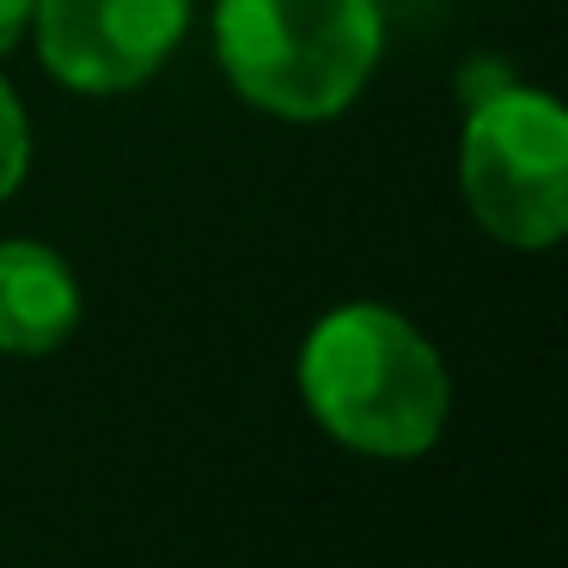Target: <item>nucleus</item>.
<instances>
[{
  "label": "nucleus",
  "instance_id": "1",
  "mask_svg": "<svg viewBox=\"0 0 568 568\" xmlns=\"http://www.w3.org/2000/svg\"><path fill=\"white\" fill-rule=\"evenodd\" d=\"M300 397L312 422L348 453L422 458L434 453L453 409L446 361L397 306L348 300L324 312L300 343Z\"/></svg>",
  "mask_w": 568,
  "mask_h": 568
},
{
  "label": "nucleus",
  "instance_id": "2",
  "mask_svg": "<svg viewBox=\"0 0 568 568\" xmlns=\"http://www.w3.org/2000/svg\"><path fill=\"white\" fill-rule=\"evenodd\" d=\"M214 55L245 104L282 123H331L385 55L379 0H214Z\"/></svg>",
  "mask_w": 568,
  "mask_h": 568
},
{
  "label": "nucleus",
  "instance_id": "3",
  "mask_svg": "<svg viewBox=\"0 0 568 568\" xmlns=\"http://www.w3.org/2000/svg\"><path fill=\"white\" fill-rule=\"evenodd\" d=\"M458 190L489 239L550 251L568 233V111L514 80L477 99L458 129Z\"/></svg>",
  "mask_w": 568,
  "mask_h": 568
},
{
  "label": "nucleus",
  "instance_id": "4",
  "mask_svg": "<svg viewBox=\"0 0 568 568\" xmlns=\"http://www.w3.org/2000/svg\"><path fill=\"white\" fill-rule=\"evenodd\" d=\"M38 55L68 92H135L190 31V0H38Z\"/></svg>",
  "mask_w": 568,
  "mask_h": 568
},
{
  "label": "nucleus",
  "instance_id": "5",
  "mask_svg": "<svg viewBox=\"0 0 568 568\" xmlns=\"http://www.w3.org/2000/svg\"><path fill=\"white\" fill-rule=\"evenodd\" d=\"M80 282L43 239H0V355L38 361L74 336Z\"/></svg>",
  "mask_w": 568,
  "mask_h": 568
},
{
  "label": "nucleus",
  "instance_id": "6",
  "mask_svg": "<svg viewBox=\"0 0 568 568\" xmlns=\"http://www.w3.org/2000/svg\"><path fill=\"white\" fill-rule=\"evenodd\" d=\"M26 172H31V123L19 92L0 80V202L26 184Z\"/></svg>",
  "mask_w": 568,
  "mask_h": 568
},
{
  "label": "nucleus",
  "instance_id": "7",
  "mask_svg": "<svg viewBox=\"0 0 568 568\" xmlns=\"http://www.w3.org/2000/svg\"><path fill=\"white\" fill-rule=\"evenodd\" d=\"M31 7L38 0H0V55H13L31 31Z\"/></svg>",
  "mask_w": 568,
  "mask_h": 568
}]
</instances>
